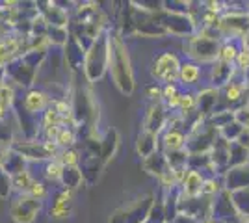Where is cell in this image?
Instances as JSON below:
<instances>
[{"mask_svg": "<svg viewBox=\"0 0 249 223\" xmlns=\"http://www.w3.org/2000/svg\"><path fill=\"white\" fill-rule=\"evenodd\" d=\"M78 141V132L74 127H62L60 132H58V138H56V143L60 149H71L74 147V143Z\"/></svg>", "mask_w": 249, "mask_h": 223, "instance_id": "obj_33", "label": "cell"}, {"mask_svg": "<svg viewBox=\"0 0 249 223\" xmlns=\"http://www.w3.org/2000/svg\"><path fill=\"white\" fill-rule=\"evenodd\" d=\"M153 15H155L156 21L166 28L167 35H173V37L188 39L190 35H194L199 30L196 21L188 13H177V11H169L166 8H162Z\"/></svg>", "mask_w": 249, "mask_h": 223, "instance_id": "obj_7", "label": "cell"}, {"mask_svg": "<svg viewBox=\"0 0 249 223\" xmlns=\"http://www.w3.org/2000/svg\"><path fill=\"white\" fill-rule=\"evenodd\" d=\"M244 87H246L244 80H238V78L232 80L223 89H219V93H221V103L219 104H223L227 110H234L240 104H244Z\"/></svg>", "mask_w": 249, "mask_h": 223, "instance_id": "obj_22", "label": "cell"}, {"mask_svg": "<svg viewBox=\"0 0 249 223\" xmlns=\"http://www.w3.org/2000/svg\"><path fill=\"white\" fill-rule=\"evenodd\" d=\"M234 121L240 127L249 128V104H240L238 108H234Z\"/></svg>", "mask_w": 249, "mask_h": 223, "instance_id": "obj_41", "label": "cell"}, {"mask_svg": "<svg viewBox=\"0 0 249 223\" xmlns=\"http://www.w3.org/2000/svg\"><path fill=\"white\" fill-rule=\"evenodd\" d=\"M160 149V136H156L153 132H147V130H140L138 136H136V153L142 160L149 158L151 154H155Z\"/></svg>", "mask_w": 249, "mask_h": 223, "instance_id": "obj_20", "label": "cell"}, {"mask_svg": "<svg viewBox=\"0 0 249 223\" xmlns=\"http://www.w3.org/2000/svg\"><path fill=\"white\" fill-rule=\"evenodd\" d=\"M63 190L76 191L84 184V177L80 168H63L62 181H60Z\"/></svg>", "mask_w": 249, "mask_h": 223, "instance_id": "obj_26", "label": "cell"}, {"mask_svg": "<svg viewBox=\"0 0 249 223\" xmlns=\"http://www.w3.org/2000/svg\"><path fill=\"white\" fill-rule=\"evenodd\" d=\"M234 121V110H218L216 114L207 119V123L210 127H214L216 130H221L223 127H227L229 123Z\"/></svg>", "mask_w": 249, "mask_h": 223, "instance_id": "obj_31", "label": "cell"}, {"mask_svg": "<svg viewBox=\"0 0 249 223\" xmlns=\"http://www.w3.org/2000/svg\"><path fill=\"white\" fill-rule=\"evenodd\" d=\"M223 186L225 190L234 193V191L249 190V164L236 166L223 175Z\"/></svg>", "mask_w": 249, "mask_h": 223, "instance_id": "obj_18", "label": "cell"}, {"mask_svg": "<svg viewBox=\"0 0 249 223\" xmlns=\"http://www.w3.org/2000/svg\"><path fill=\"white\" fill-rule=\"evenodd\" d=\"M142 168H143L151 177H156L158 181L166 175L167 171H171L164 151H158V153H155V154H151L149 158L142 160Z\"/></svg>", "mask_w": 249, "mask_h": 223, "instance_id": "obj_24", "label": "cell"}, {"mask_svg": "<svg viewBox=\"0 0 249 223\" xmlns=\"http://www.w3.org/2000/svg\"><path fill=\"white\" fill-rule=\"evenodd\" d=\"M167 117H169V110L166 108L164 101H156L147 106L143 119H142V128L147 132H153L156 136H160L167 125Z\"/></svg>", "mask_w": 249, "mask_h": 223, "instance_id": "obj_12", "label": "cell"}, {"mask_svg": "<svg viewBox=\"0 0 249 223\" xmlns=\"http://www.w3.org/2000/svg\"><path fill=\"white\" fill-rule=\"evenodd\" d=\"M110 74L114 80L115 87L123 93L130 97L136 89L134 80V69H132V60L128 54V47L124 43V37L112 28V37H110Z\"/></svg>", "mask_w": 249, "mask_h": 223, "instance_id": "obj_1", "label": "cell"}, {"mask_svg": "<svg viewBox=\"0 0 249 223\" xmlns=\"http://www.w3.org/2000/svg\"><path fill=\"white\" fill-rule=\"evenodd\" d=\"M58 160L62 162L63 168H78L80 166V151H76L74 147L71 149H62Z\"/></svg>", "mask_w": 249, "mask_h": 223, "instance_id": "obj_37", "label": "cell"}, {"mask_svg": "<svg viewBox=\"0 0 249 223\" xmlns=\"http://www.w3.org/2000/svg\"><path fill=\"white\" fill-rule=\"evenodd\" d=\"M34 177H32L28 170L22 171V173H17L11 177V186H13V191L15 193H28L30 191V186L34 184Z\"/></svg>", "mask_w": 249, "mask_h": 223, "instance_id": "obj_32", "label": "cell"}, {"mask_svg": "<svg viewBox=\"0 0 249 223\" xmlns=\"http://www.w3.org/2000/svg\"><path fill=\"white\" fill-rule=\"evenodd\" d=\"M13 191L11 186V175L0 166V199H8Z\"/></svg>", "mask_w": 249, "mask_h": 223, "instance_id": "obj_40", "label": "cell"}, {"mask_svg": "<svg viewBox=\"0 0 249 223\" xmlns=\"http://www.w3.org/2000/svg\"><path fill=\"white\" fill-rule=\"evenodd\" d=\"M162 87H164V103L169 101V99H173V97L178 95L182 91V87L178 84H167V86H162Z\"/></svg>", "mask_w": 249, "mask_h": 223, "instance_id": "obj_45", "label": "cell"}, {"mask_svg": "<svg viewBox=\"0 0 249 223\" xmlns=\"http://www.w3.org/2000/svg\"><path fill=\"white\" fill-rule=\"evenodd\" d=\"M84 60H86V49L74 39L69 37L67 45L63 47V62L65 67L71 71V74H84Z\"/></svg>", "mask_w": 249, "mask_h": 223, "instance_id": "obj_15", "label": "cell"}, {"mask_svg": "<svg viewBox=\"0 0 249 223\" xmlns=\"http://www.w3.org/2000/svg\"><path fill=\"white\" fill-rule=\"evenodd\" d=\"M232 201H234V206L238 210L240 218L242 220H249V190L234 191L232 193Z\"/></svg>", "mask_w": 249, "mask_h": 223, "instance_id": "obj_36", "label": "cell"}, {"mask_svg": "<svg viewBox=\"0 0 249 223\" xmlns=\"http://www.w3.org/2000/svg\"><path fill=\"white\" fill-rule=\"evenodd\" d=\"M37 11L47 24L51 26H60V28H69L71 24V15H69V8H62L60 2H37Z\"/></svg>", "mask_w": 249, "mask_h": 223, "instance_id": "obj_13", "label": "cell"}, {"mask_svg": "<svg viewBox=\"0 0 249 223\" xmlns=\"http://www.w3.org/2000/svg\"><path fill=\"white\" fill-rule=\"evenodd\" d=\"M238 69L234 64H225V62H214L208 67V86L216 87V89H223L232 80H236Z\"/></svg>", "mask_w": 249, "mask_h": 223, "instance_id": "obj_14", "label": "cell"}, {"mask_svg": "<svg viewBox=\"0 0 249 223\" xmlns=\"http://www.w3.org/2000/svg\"><path fill=\"white\" fill-rule=\"evenodd\" d=\"M147 97L151 99V103H156V101H164V87L162 84H149L147 86Z\"/></svg>", "mask_w": 249, "mask_h": 223, "instance_id": "obj_44", "label": "cell"}, {"mask_svg": "<svg viewBox=\"0 0 249 223\" xmlns=\"http://www.w3.org/2000/svg\"><path fill=\"white\" fill-rule=\"evenodd\" d=\"M167 162H169V168L171 171L175 170H184L188 168V160H190V153L186 149H180V151H173V153H166Z\"/></svg>", "mask_w": 249, "mask_h": 223, "instance_id": "obj_34", "label": "cell"}, {"mask_svg": "<svg viewBox=\"0 0 249 223\" xmlns=\"http://www.w3.org/2000/svg\"><path fill=\"white\" fill-rule=\"evenodd\" d=\"M219 103H221V93H219V89L212 87V86H205V87L197 89V112L205 117V119H208L212 114L218 112Z\"/></svg>", "mask_w": 249, "mask_h": 223, "instance_id": "obj_17", "label": "cell"}, {"mask_svg": "<svg viewBox=\"0 0 249 223\" xmlns=\"http://www.w3.org/2000/svg\"><path fill=\"white\" fill-rule=\"evenodd\" d=\"M180 58L175 52L167 51V52H160L153 58L151 64V76L158 84H178V73H180Z\"/></svg>", "mask_w": 249, "mask_h": 223, "instance_id": "obj_8", "label": "cell"}, {"mask_svg": "<svg viewBox=\"0 0 249 223\" xmlns=\"http://www.w3.org/2000/svg\"><path fill=\"white\" fill-rule=\"evenodd\" d=\"M15 101H17L15 86L11 84V82H8V80H4L2 86H0V103L8 108V110H11L13 104H15Z\"/></svg>", "mask_w": 249, "mask_h": 223, "instance_id": "obj_38", "label": "cell"}, {"mask_svg": "<svg viewBox=\"0 0 249 223\" xmlns=\"http://www.w3.org/2000/svg\"><path fill=\"white\" fill-rule=\"evenodd\" d=\"M205 173H201L197 170H190L184 177L182 184L178 186L180 190V195L182 197H188V199H196V197H201V191H203V184H205Z\"/></svg>", "mask_w": 249, "mask_h": 223, "instance_id": "obj_19", "label": "cell"}, {"mask_svg": "<svg viewBox=\"0 0 249 223\" xmlns=\"http://www.w3.org/2000/svg\"><path fill=\"white\" fill-rule=\"evenodd\" d=\"M240 49H242V47H240V41H234V39H225V41H221L218 60L219 62H225V64H234Z\"/></svg>", "mask_w": 249, "mask_h": 223, "instance_id": "obj_28", "label": "cell"}, {"mask_svg": "<svg viewBox=\"0 0 249 223\" xmlns=\"http://www.w3.org/2000/svg\"><path fill=\"white\" fill-rule=\"evenodd\" d=\"M4 80H6V71L2 69V71H0V86H2V82H4Z\"/></svg>", "mask_w": 249, "mask_h": 223, "instance_id": "obj_49", "label": "cell"}, {"mask_svg": "<svg viewBox=\"0 0 249 223\" xmlns=\"http://www.w3.org/2000/svg\"><path fill=\"white\" fill-rule=\"evenodd\" d=\"M2 168L13 177V175H17V173L26 171V160L22 158L19 153H15L13 149H8L6 158H4V162H2Z\"/></svg>", "mask_w": 249, "mask_h": 223, "instance_id": "obj_27", "label": "cell"}, {"mask_svg": "<svg viewBox=\"0 0 249 223\" xmlns=\"http://www.w3.org/2000/svg\"><path fill=\"white\" fill-rule=\"evenodd\" d=\"M51 103L52 99L47 91H43L39 87H30V89H26L22 93V97L17 95V101H15L13 108H19L22 112L41 119L43 112L51 106Z\"/></svg>", "mask_w": 249, "mask_h": 223, "instance_id": "obj_11", "label": "cell"}, {"mask_svg": "<svg viewBox=\"0 0 249 223\" xmlns=\"http://www.w3.org/2000/svg\"><path fill=\"white\" fill-rule=\"evenodd\" d=\"M74 191L71 190H58L52 195V205L49 208V216L52 220H65L73 214Z\"/></svg>", "mask_w": 249, "mask_h": 223, "instance_id": "obj_16", "label": "cell"}, {"mask_svg": "<svg viewBox=\"0 0 249 223\" xmlns=\"http://www.w3.org/2000/svg\"><path fill=\"white\" fill-rule=\"evenodd\" d=\"M8 112H11V110H8V108L4 106L2 103H0V121H6V117H8Z\"/></svg>", "mask_w": 249, "mask_h": 223, "instance_id": "obj_47", "label": "cell"}, {"mask_svg": "<svg viewBox=\"0 0 249 223\" xmlns=\"http://www.w3.org/2000/svg\"><path fill=\"white\" fill-rule=\"evenodd\" d=\"M188 134L182 128H166L160 134V149L164 153H173V151H180L186 149Z\"/></svg>", "mask_w": 249, "mask_h": 223, "instance_id": "obj_21", "label": "cell"}, {"mask_svg": "<svg viewBox=\"0 0 249 223\" xmlns=\"http://www.w3.org/2000/svg\"><path fill=\"white\" fill-rule=\"evenodd\" d=\"M155 193L140 195L134 201L115 208L114 212L110 214L106 223H147L151 208L155 205Z\"/></svg>", "mask_w": 249, "mask_h": 223, "instance_id": "obj_5", "label": "cell"}, {"mask_svg": "<svg viewBox=\"0 0 249 223\" xmlns=\"http://www.w3.org/2000/svg\"><path fill=\"white\" fill-rule=\"evenodd\" d=\"M246 87H244V103L246 104H249V84H244Z\"/></svg>", "mask_w": 249, "mask_h": 223, "instance_id": "obj_48", "label": "cell"}, {"mask_svg": "<svg viewBox=\"0 0 249 223\" xmlns=\"http://www.w3.org/2000/svg\"><path fill=\"white\" fill-rule=\"evenodd\" d=\"M62 173H63V166L58 158L49 160L45 164V170H43V177L49 182H60L62 181Z\"/></svg>", "mask_w": 249, "mask_h": 223, "instance_id": "obj_35", "label": "cell"}, {"mask_svg": "<svg viewBox=\"0 0 249 223\" xmlns=\"http://www.w3.org/2000/svg\"><path fill=\"white\" fill-rule=\"evenodd\" d=\"M30 193L32 197H36V199H39V201H43L45 203V199L49 197V188L43 184V182H39V181H34V184L30 186Z\"/></svg>", "mask_w": 249, "mask_h": 223, "instance_id": "obj_42", "label": "cell"}, {"mask_svg": "<svg viewBox=\"0 0 249 223\" xmlns=\"http://www.w3.org/2000/svg\"><path fill=\"white\" fill-rule=\"evenodd\" d=\"M234 65H236V69H238V73H246L249 69V49H246V47H242L240 49L238 56H236V62H234Z\"/></svg>", "mask_w": 249, "mask_h": 223, "instance_id": "obj_43", "label": "cell"}, {"mask_svg": "<svg viewBox=\"0 0 249 223\" xmlns=\"http://www.w3.org/2000/svg\"><path fill=\"white\" fill-rule=\"evenodd\" d=\"M225 190L223 186V179L221 177H207L205 184H203V191H201V197H208V199H214L216 195H219L221 191Z\"/></svg>", "mask_w": 249, "mask_h": 223, "instance_id": "obj_29", "label": "cell"}, {"mask_svg": "<svg viewBox=\"0 0 249 223\" xmlns=\"http://www.w3.org/2000/svg\"><path fill=\"white\" fill-rule=\"evenodd\" d=\"M219 139V130L210 127L207 121L196 127L190 134H188L186 151L190 154H208L212 147L216 145Z\"/></svg>", "mask_w": 249, "mask_h": 223, "instance_id": "obj_10", "label": "cell"}, {"mask_svg": "<svg viewBox=\"0 0 249 223\" xmlns=\"http://www.w3.org/2000/svg\"><path fill=\"white\" fill-rule=\"evenodd\" d=\"M221 41L223 39L216 30H197L194 35L184 39L182 51L186 60L210 67L214 62H218Z\"/></svg>", "mask_w": 249, "mask_h": 223, "instance_id": "obj_3", "label": "cell"}, {"mask_svg": "<svg viewBox=\"0 0 249 223\" xmlns=\"http://www.w3.org/2000/svg\"><path fill=\"white\" fill-rule=\"evenodd\" d=\"M110 37H112V26L106 28L86 51L84 78L88 84L101 80L106 74V71L110 69Z\"/></svg>", "mask_w": 249, "mask_h": 223, "instance_id": "obj_4", "label": "cell"}, {"mask_svg": "<svg viewBox=\"0 0 249 223\" xmlns=\"http://www.w3.org/2000/svg\"><path fill=\"white\" fill-rule=\"evenodd\" d=\"M45 203L32 197L30 193H15L10 205V216L15 223H34L43 212Z\"/></svg>", "mask_w": 249, "mask_h": 223, "instance_id": "obj_9", "label": "cell"}, {"mask_svg": "<svg viewBox=\"0 0 249 223\" xmlns=\"http://www.w3.org/2000/svg\"><path fill=\"white\" fill-rule=\"evenodd\" d=\"M236 143L249 151V128H244V132H242V134H240V138L236 139Z\"/></svg>", "mask_w": 249, "mask_h": 223, "instance_id": "obj_46", "label": "cell"}, {"mask_svg": "<svg viewBox=\"0 0 249 223\" xmlns=\"http://www.w3.org/2000/svg\"><path fill=\"white\" fill-rule=\"evenodd\" d=\"M201 76H203V67L196 62L184 60L180 65V73H178V86L182 89H192L194 86H197Z\"/></svg>", "mask_w": 249, "mask_h": 223, "instance_id": "obj_23", "label": "cell"}, {"mask_svg": "<svg viewBox=\"0 0 249 223\" xmlns=\"http://www.w3.org/2000/svg\"><path fill=\"white\" fill-rule=\"evenodd\" d=\"M229 154H231L229 170H231V168H236V166L249 164V151L248 149H244L242 145H238L236 141H234V143H231V147H229Z\"/></svg>", "mask_w": 249, "mask_h": 223, "instance_id": "obj_30", "label": "cell"}, {"mask_svg": "<svg viewBox=\"0 0 249 223\" xmlns=\"http://www.w3.org/2000/svg\"><path fill=\"white\" fill-rule=\"evenodd\" d=\"M15 153H19L22 158L34 160V162H49V160L58 158L60 151L56 141L49 139H15L10 145Z\"/></svg>", "mask_w": 249, "mask_h": 223, "instance_id": "obj_6", "label": "cell"}, {"mask_svg": "<svg viewBox=\"0 0 249 223\" xmlns=\"http://www.w3.org/2000/svg\"><path fill=\"white\" fill-rule=\"evenodd\" d=\"M51 45H45L39 49H34L28 52L21 54L19 58H15L4 71H6V80L11 82L13 86H19L21 89H30L36 87V78L39 73V67L43 62L47 60V52H49Z\"/></svg>", "mask_w": 249, "mask_h": 223, "instance_id": "obj_2", "label": "cell"}, {"mask_svg": "<svg viewBox=\"0 0 249 223\" xmlns=\"http://www.w3.org/2000/svg\"><path fill=\"white\" fill-rule=\"evenodd\" d=\"M242 132H244V127H240L236 121H232V123H229L227 127H223L219 130V136L225 139V141H229V143H234L240 138Z\"/></svg>", "mask_w": 249, "mask_h": 223, "instance_id": "obj_39", "label": "cell"}, {"mask_svg": "<svg viewBox=\"0 0 249 223\" xmlns=\"http://www.w3.org/2000/svg\"><path fill=\"white\" fill-rule=\"evenodd\" d=\"M119 141H121L119 132L114 127L106 128V132L101 136V160L104 166L115 156V153L119 149Z\"/></svg>", "mask_w": 249, "mask_h": 223, "instance_id": "obj_25", "label": "cell"}]
</instances>
